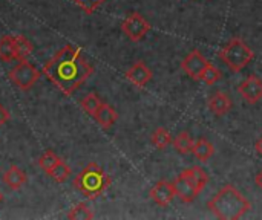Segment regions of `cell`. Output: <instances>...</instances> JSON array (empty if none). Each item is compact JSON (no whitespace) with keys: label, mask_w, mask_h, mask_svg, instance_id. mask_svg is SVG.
Here are the masks:
<instances>
[{"label":"cell","mask_w":262,"mask_h":220,"mask_svg":"<svg viewBox=\"0 0 262 220\" xmlns=\"http://www.w3.org/2000/svg\"><path fill=\"white\" fill-rule=\"evenodd\" d=\"M94 69L74 44L63 46L43 67L45 77L64 95H72L91 75Z\"/></svg>","instance_id":"6da1fadb"},{"label":"cell","mask_w":262,"mask_h":220,"mask_svg":"<svg viewBox=\"0 0 262 220\" xmlns=\"http://www.w3.org/2000/svg\"><path fill=\"white\" fill-rule=\"evenodd\" d=\"M209 210L224 220L241 219L250 210V202L233 185H224L209 202Z\"/></svg>","instance_id":"7a4b0ae2"},{"label":"cell","mask_w":262,"mask_h":220,"mask_svg":"<svg viewBox=\"0 0 262 220\" xmlns=\"http://www.w3.org/2000/svg\"><path fill=\"white\" fill-rule=\"evenodd\" d=\"M112 184L111 176L95 162L88 164L74 179V188L88 199H97Z\"/></svg>","instance_id":"3957f363"},{"label":"cell","mask_w":262,"mask_h":220,"mask_svg":"<svg viewBox=\"0 0 262 220\" xmlns=\"http://www.w3.org/2000/svg\"><path fill=\"white\" fill-rule=\"evenodd\" d=\"M220 57L233 72H241L253 60L255 52L247 46L244 40L235 37L224 46Z\"/></svg>","instance_id":"277c9868"},{"label":"cell","mask_w":262,"mask_h":220,"mask_svg":"<svg viewBox=\"0 0 262 220\" xmlns=\"http://www.w3.org/2000/svg\"><path fill=\"white\" fill-rule=\"evenodd\" d=\"M40 72L26 60H20V63L9 72V80L21 90H29L38 80Z\"/></svg>","instance_id":"5b68a950"},{"label":"cell","mask_w":262,"mask_h":220,"mask_svg":"<svg viewBox=\"0 0 262 220\" xmlns=\"http://www.w3.org/2000/svg\"><path fill=\"white\" fill-rule=\"evenodd\" d=\"M123 32L127 35L129 40L132 41H140L144 38V35L150 31V23L140 14V12H130L123 25H121Z\"/></svg>","instance_id":"8992f818"},{"label":"cell","mask_w":262,"mask_h":220,"mask_svg":"<svg viewBox=\"0 0 262 220\" xmlns=\"http://www.w3.org/2000/svg\"><path fill=\"white\" fill-rule=\"evenodd\" d=\"M238 92L247 103H250V104L259 103L262 100V80L258 75H249L239 84Z\"/></svg>","instance_id":"52a82bcc"},{"label":"cell","mask_w":262,"mask_h":220,"mask_svg":"<svg viewBox=\"0 0 262 220\" xmlns=\"http://www.w3.org/2000/svg\"><path fill=\"white\" fill-rule=\"evenodd\" d=\"M177 198L175 194V188H173V184L172 182H167V181H160L157 182L152 190H150V199L160 205V207H167L173 202V199Z\"/></svg>","instance_id":"ba28073f"},{"label":"cell","mask_w":262,"mask_h":220,"mask_svg":"<svg viewBox=\"0 0 262 220\" xmlns=\"http://www.w3.org/2000/svg\"><path fill=\"white\" fill-rule=\"evenodd\" d=\"M207 63H209V61L201 55V52L195 49V51H192V52L183 60L181 67H183V70H184L192 80H200V75H201V72L206 69Z\"/></svg>","instance_id":"9c48e42d"},{"label":"cell","mask_w":262,"mask_h":220,"mask_svg":"<svg viewBox=\"0 0 262 220\" xmlns=\"http://www.w3.org/2000/svg\"><path fill=\"white\" fill-rule=\"evenodd\" d=\"M173 188H175V194H177V198H180L183 202H186V204H190V202H193L195 199H196V196L200 194L198 191H196V188L193 187V184H192V181L189 179V176H187V173H186V170L175 179V182H173Z\"/></svg>","instance_id":"30bf717a"},{"label":"cell","mask_w":262,"mask_h":220,"mask_svg":"<svg viewBox=\"0 0 262 220\" xmlns=\"http://www.w3.org/2000/svg\"><path fill=\"white\" fill-rule=\"evenodd\" d=\"M126 78L132 84L138 87H144L152 80V70L146 66L144 61H137L126 70Z\"/></svg>","instance_id":"8fae6325"},{"label":"cell","mask_w":262,"mask_h":220,"mask_svg":"<svg viewBox=\"0 0 262 220\" xmlns=\"http://www.w3.org/2000/svg\"><path fill=\"white\" fill-rule=\"evenodd\" d=\"M209 109L215 116H223L230 112L232 109V98L224 93V92H216L210 101H209Z\"/></svg>","instance_id":"7c38bea8"},{"label":"cell","mask_w":262,"mask_h":220,"mask_svg":"<svg viewBox=\"0 0 262 220\" xmlns=\"http://www.w3.org/2000/svg\"><path fill=\"white\" fill-rule=\"evenodd\" d=\"M26 181H28L26 173H25L21 168H18L17 165H11V167L5 172V175H3V182H5L11 190H18V188H21V187L26 184Z\"/></svg>","instance_id":"4fadbf2b"},{"label":"cell","mask_w":262,"mask_h":220,"mask_svg":"<svg viewBox=\"0 0 262 220\" xmlns=\"http://www.w3.org/2000/svg\"><path fill=\"white\" fill-rule=\"evenodd\" d=\"M94 118L97 119V123L103 129H109V127H112L117 123L118 113L115 112V109L112 106H109L106 103H101V106L98 107V110H97V113H95Z\"/></svg>","instance_id":"5bb4252c"},{"label":"cell","mask_w":262,"mask_h":220,"mask_svg":"<svg viewBox=\"0 0 262 220\" xmlns=\"http://www.w3.org/2000/svg\"><path fill=\"white\" fill-rule=\"evenodd\" d=\"M192 153L195 155V158L198 161H203V162H207L213 153H215V147L210 141H207L206 138H200L193 142V149H192Z\"/></svg>","instance_id":"9a60e30c"},{"label":"cell","mask_w":262,"mask_h":220,"mask_svg":"<svg viewBox=\"0 0 262 220\" xmlns=\"http://www.w3.org/2000/svg\"><path fill=\"white\" fill-rule=\"evenodd\" d=\"M186 173H187L189 179L192 181L193 187L196 188V191H198V193H201V191L206 188L207 182H209V175H207L201 167H192V168H187V170H186Z\"/></svg>","instance_id":"2e32d148"},{"label":"cell","mask_w":262,"mask_h":220,"mask_svg":"<svg viewBox=\"0 0 262 220\" xmlns=\"http://www.w3.org/2000/svg\"><path fill=\"white\" fill-rule=\"evenodd\" d=\"M172 144H173L175 152L180 153V155H187L193 149V139L187 132H180L175 136V139L172 141Z\"/></svg>","instance_id":"e0dca14e"},{"label":"cell","mask_w":262,"mask_h":220,"mask_svg":"<svg viewBox=\"0 0 262 220\" xmlns=\"http://www.w3.org/2000/svg\"><path fill=\"white\" fill-rule=\"evenodd\" d=\"M14 46H15V60H26L28 55L32 52V43L23 37V35H15L14 37Z\"/></svg>","instance_id":"ac0fdd59"},{"label":"cell","mask_w":262,"mask_h":220,"mask_svg":"<svg viewBox=\"0 0 262 220\" xmlns=\"http://www.w3.org/2000/svg\"><path fill=\"white\" fill-rule=\"evenodd\" d=\"M0 60L3 61L15 60V46H14L12 35H5L0 38Z\"/></svg>","instance_id":"d6986e66"},{"label":"cell","mask_w":262,"mask_h":220,"mask_svg":"<svg viewBox=\"0 0 262 220\" xmlns=\"http://www.w3.org/2000/svg\"><path fill=\"white\" fill-rule=\"evenodd\" d=\"M152 144L158 149V150H164L166 147H169L172 144V135L167 129L164 127H158L150 138Z\"/></svg>","instance_id":"ffe728a7"},{"label":"cell","mask_w":262,"mask_h":220,"mask_svg":"<svg viewBox=\"0 0 262 220\" xmlns=\"http://www.w3.org/2000/svg\"><path fill=\"white\" fill-rule=\"evenodd\" d=\"M48 176H51L55 182L63 184V182H66L68 178L71 176V168H69V165H68L64 161L60 159V161L49 170Z\"/></svg>","instance_id":"44dd1931"},{"label":"cell","mask_w":262,"mask_h":220,"mask_svg":"<svg viewBox=\"0 0 262 220\" xmlns=\"http://www.w3.org/2000/svg\"><path fill=\"white\" fill-rule=\"evenodd\" d=\"M80 106H81V109H83L88 115L95 116L98 107L101 106V100H100L94 92H91V93H88V95L81 100V104H80Z\"/></svg>","instance_id":"7402d4cb"},{"label":"cell","mask_w":262,"mask_h":220,"mask_svg":"<svg viewBox=\"0 0 262 220\" xmlns=\"http://www.w3.org/2000/svg\"><path fill=\"white\" fill-rule=\"evenodd\" d=\"M221 72H220V69H216L213 64H210V63H207V66H206V69L201 72V75H200V81H204L206 84H215V83H218L220 80H221Z\"/></svg>","instance_id":"603a6c76"},{"label":"cell","mask_w":262,"mask_h":220,"mask_svg":"<svg viewBox=\"0 0 262 220\" xmlns=\"http://www.w3.org/2000/svg\"><path fill=\"white\" fill-rule=\"evenodd\" d=\"M68 219L74 220H91L94 219L92 211L89 210V207L86 204H78L75 205L69 213H68Z\"/></svg>","instance_id":"cb8c5ba5"},{"label":"cell","mask_w":262,"mask_h":220,"mask_svg":"<svg viewBox=\"0 0 262 220\" xmlns=\"http://www.w3.org/2000/svg\"><path fill=\"white\" fill-rule=\"evenodd\" d=\"M58 161H60V158H58L52 150H46V152L40 156V159H38V167H40L41 170H45L46 173H49V170H51Z\"/></svg>","instance_id":"d4e9b609"},{"label":"cell","mask_w":262,"mask_h":220,"mask_svg":"<svg viewBox=\"0 0 262 220\" xmlns=\"http://www.w3.org/2000/svg\"><path fill=\"white\" fill-rule=\"evenodd\" d=\"M75 2L86 14H92L95 9H98V6H101L106 0H72Z\"/></svg>","instance_id":"484cf974"},{"label":"cell","mask_w":262,"mask_h":220,"mask_svg":"<svg viewBox=\"0 0 262 220\" xmlns=\"http://www.w3.org/2000/svg\"><path fill=\"white\" fill-rule=\"evenodd\" d=\"M8 121H9V112H8V109L5 106L0 104V126H3Z\"/></svg>","instance_id":"4316f807"},{"label":"cell","mask_w":262,"mask_h":220,"mask_svg":"<svg viewBox=\"0 0 262 220\" xmlns=\"http://www.w3.org/2000/svg\"><path fill=\"white\" fill-rule=\"evenodd\" d=\"M255 150H256V153L262 156V136L255 142Z\"/></svg>","instance_id":"83f0119b"},{"label":"cell","mask_w":262,"mask_h":220,"mask_svg":"<svg viewBox=\"0 0 262 220\" xmlns=\"http://www.w3.org/2000/svg\"><path fill=\"white\" fill-rule=\"evenodd\" d=\"M255 182H256V185H258V187H259V188L262 190V170L259 172V173H258V175H256V178H255Z\"/></svg>","instance_id":"f1b7e54d"},{"label":"cell","mask_w":262,"mask_h":220,"mask_svg":"<svg viewBox=\"0 0 262 220\" xmlns=\"http://www.w3.org/2000/svg\"><path fill=\"white\" fill-rule=\"evenodd\" d=\"M3 201V196H2V193H0V202Z\"/></svg>","instance_id":"f546056e"}]
</instances>
